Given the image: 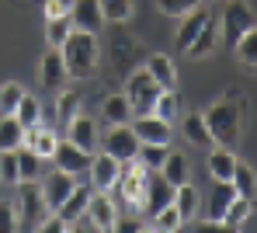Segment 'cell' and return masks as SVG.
<instances>
[{
  "label": "cell",
  "instance_id": "obj_22",
  "mask_svg": "<svg viewBox=\"0 0 257 233\" xmlns=\"http://www.w3.org/2000/svg\"><path fill=\"white\" fill-rule=\"evenodd\" d=\"M233 164H236V153L226 150V146H219V150L212 146V153L205 160V167H209V174H212L215 181H229L233 178Z\"/></svg>",
  "mask_w": 257,
  "mask_h": 233
},
{
  "label": "cell",
  "instance_id": "obj_8",
  "mask_svg": "<svg viewBox=\"0 0 257 233\" xmlns=\"http://www.w3.org/2000/svg\"><path fill=\"white\" fill-rule=\"evenodd\" d=\"M87 171H90V188H94V191H108V188H115L118 174H122V160L104 150V153L90 157Z\"/></svg>",
  "mask_w": 257,
  "mask_h": 233
},
{
  "label": "cell",
  "instance_id": "obj_19",
  "mask_svg": "<svg viewBox=\"0 0 257 233\" xmlns=\"http://www.w3.org/2000/svg\"><path fill=\"white\" fill-rule=\"evenodd\" d=\"M171 205L181 212V219L188 223V219H195V212H198V205H202V195H198V188L191 185V181L174 185V202Z\"/></svg>",
  "mask_w": 257,
  "mask_h": 233
},
{
  "label": "cell",
  "instance_id": "obj_32",
  "mask_svg": "<svg viewBox=\"0 0 257 233\" xmlns=\"http://www.w3.org/2000/svg\"><path fill=\"white\" fill-rule=\"evenodd\" d=\"M233 52H236V59H240L247 70H257V25L250 28V32H243V35L236 39Z\"/></svg>",
  "mask_w": 257,
  "mask_h": 233
},
{
  "label": "cell",
  "instance_id": "obj_45",
  "mask_svg": "<svg viewBox=\"0 0 257 233\" xmlns=\"http://www.w3.org/2000/svg\"><path fill=\"white\" fill-rule=\"evenodd\" d=\"M39 230H45V233H63V230H70V223H66V219H63L59 212H56V216L49 212V216H45V223L39 226Z\"/></svg>",
  "mask_w": 257,
  "mask_h": 233
},
{
  "label": "cell",
  "instance_id": "obj_2",
  "mask_svg": "<svg viewBox=\"0 0 257 233\" xmlns=\"http://www.w3.org/2000/svg\"><path fill=\"white\" fill-rule=\"evenodd\" d=\"M240 111H243V104L236 97L233 101H215L209 111H202V119H205V126L212 133L215 146L236 150V143H240Z\"/></svg>",
  "mask_w": 257,
  "mask_h": 233
},
{
  "label": "cell",
  "instance_id": "obj_38",
  "mask_svg": "<svg viewBox=\"0 0 257 233\" xmlns=\"http://www.w3.org/2000/svg\"><path fill=\"white\" fill-rule=\"evenodd\" d=\"M73 32V25H70V18H45V42L49 46H63L66 42V35Z\"/></svg>",
  "mask_w": 257,
  "mask_h": 233
},
{
  "label": "cell",
  "instance_id": "obj_34",
  "mask_svg": "<svg viewBox=\"0 0 257 233\" xmlns=\"http://www.w3.org/2000/svg\"><path fill=\"white\" fill-rule=\"evenodd\" d=\"M73 115H80V94L59 87V97H56V119H59V126H70Z\"/></svg>",
  "mask_w": 257,
  "mask_h": 233
},
{
  "label": "cell",
  "instance_id": "obj_36",
  "mask_svg": "<svg viewBox=\"0 0 257 233\" xmlns=\"http://www.w3.org/2000/svg\"><path fill=\"white\" fill-rule=\"evenodd\" d=\"M184 226V219H181V212L174 209V205H164L160 212H153V219H150V230H164V233H174Z\"/></svg>",
  "mask_w": 257,
  "mask_h": 233
},
{
  "label": "cell",
  "instance_id": "obj_18",
  "mask_svg": "<svg viewBox=\"0 0 257 233\" xmlns=\"http://www.w3.org/2000/svg\"><path fill=\"white\" fill-rule=\"evenodd\" d=\"M146 70H150V77H153L164 91L177 87V70H174V59L167 56V52H153V56H146Z\"/></svg>",
  "mask_w": 257,
  "mask_h": 233
},
{
  "label": "cell",
  "instance_id": "obj_17",
  "mask_svg": "<svg viewBox=\"0 0 257 233\" xmlns=\"http://www.w3.org/2000/svg\"><path fill=\"white\" fill-rule=\"evenodd\" d=\"M66 140H73L80 150L94 153V146H97V126H94V119H87V115H73L70 126H66Z\"/></svg>",
  "mask_w": 257,
  "mask_h": 233
},
{
  "label": "cell",
  "instance_id": "obj_44",
  "mask_svg": "<svg viewBox=\"0 0 257 233\" xmlns=\"http://www.w3.org/2000/svg\"><path fill=\"white\" fill-rule=\"evenodd\" d=\"M42 11H45V18H70V11H73V0H45Z\"/></svg>",
  "mask_w": 257,
  "mask_h": 233
},
{
  "label": "cell",
  "instance_id": "obj_3",
  "mask_svg": "<svg viewBox=\"0 0 257 233\" xmlns=\"http://www.w3.org/2000/svg\"><path fill=\"white\" fill-rule=\"evenodd\" d=\"M14 209H18V223H21L25 230H39V226L45 223V216L52 212L39 181H21V191H18Z\"/></svg>",
  "mask_w": 257,
  "mask_h": 233
},
{
  "label": "cell",
  "instance_id": "obj_14",
  "mask_svg": "<svg viewBox=\"0 0 257 233\" xmlns=\"http://www.w3.org/2000/svg\"><path fill=\"white\" fill-rule=\"evenodd\" d=\"M87 219H90L97 230H111V226H115L118 209H115V202L108 198V191H94V195H90V202H87Z\"/></svg>",
  "mask_w": 257,
  "mask_h": 233
},
{
  "label": "cell",
  "instance_id": "obj_27",
  "mask_svg": "<svg viewBox=\"0 0 257 233\" xmlns=\"http://www.w3.org/2000/svg\"><path fill=\"white\" fill-rule=\"evenodd\" d=\"M18 153V174H21V181H39V174H42V157L32 150V146H18L14 150Z\"/></svg>",
  "mask_w": 257,
  "mask_h": 233
},
{
  "label": "cell",
  "instance_id": "obj_46",
  "mask_svg": "<svg viewBox=\"0 0 257 233\" xmlns=\"http://www.w3.org/2000/svg\"><path fill=\"white\" fill-rule=\"evenodd\" d=\"M111 230H128V233H139V230H150V223H139V219H115Z\"/></svg>",
  "mask_w": 257,
  "mask_h": 233
},
{
  "label": "cell",
  "instance_id": "obj_10",
  "mask_svg": "<svg viewBox=\"0 0 257 233\" xmlns=\"http://www.w3.org/2000/svg\"><path fill=\"white\" fill-rule=\"evenodd\" d=\"M52 164L59 167V171H66V174H80V171H87V164H90V153L87 150H80L73 140H59L56 143V150H52Z\"/></svg>",
  "mask_w": 257,
  "mask_h": 233
},
{
  "label": "cell",
  "instance_id": "obj_43",
  "mask_svg": "<svg viewBox=\"0 0 257 233\" xmlns=\"http://www.w3.org/2000/svg\"><path fill=\"white\" fill-rule=\"evenodd\" d=\"M11 230H21V223H18V209H14V202H0V233H11Z\"/></svg>",
  "mask_w": 257,
  "mask_h": 233
},
{
  "label": "cell",
  "instance_id": "obj_13",
  "mask_svg": "<svg viewBox=\"0 0 257 233\" xmlns=\"http://www.w3.org/2000/svg\"><path fill=\"white\" fill-rule=\"evenodd\" d=\"M104 150H108L111 157H118V160H132V157H136V150H139V140H136L132 126H128V122L115 126V129L104 136Z\"/></svg>",
  "mask_w": 257,
  "mask_h": 233
},
{
  "label": "cell",
  "instance_id": "obj_9",
  "mask_svg": "<svg viewBox=\"0 0 257 233\" xmlns=\"http://www.w3.org/2000/svg\"><path fill=\"white\" fill-rule=\"evenodd\" d=\"M66 80H70V73H66L63 52H59L56 46H49L42 52V59H39V84H42L45 91H59Z\"/></svg>",
  "mask_w": 257,
  "mask_h": 233
},
{
  "label": "cell",
  "instance_id": "obj_15",
  "mask_svg": "<svg viewBox=\"0 0 257 233\" xmlns=\"http://www.w3.org/2000/svg\"><path fill=\"white\" fill-rule=\"evenodd\" d=\"M73 188H77L73 174H66V171H59V167H56V171L49 174V181L42 185V191H45V202H49V209L56 212V209L63 205V198H66V195H70Z\"/></svg>",
  "mask_w": 257,
  "mask_h": 233
},
{
  "label": "cell",
  "instance_id": "obj_20",
  "mask_svg": "<svg viewBox=\"0 0 257 233\" xmlns=\"http://www.w3.org/2000/svg\"><path fill=\"white\" fill-rule=\"evenodd\" d=\"M205 21H209V14H205L202 7H195V11H188V14L181 18V28H177V49H181V52L195 42V35L205 28Z\"/></svg>",
  "mask_w": 257,
  "mask_h": 233
},
{
  "label": "cell",
  "instance_id": "obj_41",
  "mask_svg": "<svg viewBox=\"0 0 257 233\" xmlns=\"http://www.w3.org/2000/svg\"><path fill=\"white\" fill-rule=\"evenodd\" d=\"M21 84H14V80H7L4 87H0V115H14V108H18V101H21Z\"/></svg>",
  "mask_w": 257,
  "mask_h": 233
},
{
  "label": "cell",
  "instance_id": "obj_29",
  "mask_svg": "<svg viewBox=\"0 0 257 233\" xmlns=\"http://www.w3.org/2000/svg\"><path fill=\"white\" fill-rule=\"evenodd\" d=\"M160 174L171 181V185H184L188 178H191V164H188V157L184 153H167V160H164V167H160Z\"/></svg>",
  "mask_w": 257,
  "mask_h": 233
},
{
  "label": "cell",
  "instance_id": "obj_42",
  "mask_svg": "<svg viewBox=\"0 0 257 233\" xmlns=\"http://www.w3.org/2000/svg\"><path fill=\"white\" fill-rule=\"evenodd\" d=\"M157 4H160V11L171 14V18H184L188 11L202 7V0H157Z\"/></svg>",
  "mask_w": 257,
  "mask_h": 233
},
{
  "label": "cell",
  "instance_id": "obj_31",
  "mask_svg": "<svg viewBox=\"0 0 257 233\" xmlns=\"http://www.w3.org/2000/svg\"><path fill=\"white\" fill-rule=\"evenodd\" d=\"M25 143V126L14 115H0V150H18Z\"/></svg>",
  "mask_w": 257,
  "mask_h": 233
},
{
  "label": "cell",
  "instance_id": "obj_6",
  "mask_svg": "<svg viewBox=\"0 0 257 233\" xmlns=\"http://www.w3.org/2000/svg\"><path fill=\"white\" fill-rule=\"evenodd\" d=\"M115 188H118V195L125 198L128 205L139 209V202H143V188H146V167L139 164V157L122 160V174H118Z\"/></svg>",
  "mask_w": 257,
  "mask_h": 233
},
{
  "label": "cell",
  "instance_id": "obj_28",
  "mask_svg": "<svg viewBox=\"0 0 257 233\" xmlns=\"http://www.w3.org/2000/svg\"><path fill=\"white\" fill-rule=\"evenodd\" d=\"M236 198V191H233V185L229 181H215L212 185V195H209V219H215V223H222V212H226V205Z\"/></svg>",
  "mask_w": 257,
  "mask_h": 233
},
{
  "label": "cell",
  "instance_id": "obj_5",
  "mask_svg": "<svg viewBox=\"0 0 257 233\" xmlns=\"http://www.w3.org/2000/svg\"><path fill=\"white\" fill-rule=\"evenodd\" d=\"M254 25L257 21H254L250 4H247V0H229L226 11H222V28H219V35L226 39V46H236V39H240L243 32H250Z\"/></svg>",
  "mask_w": 257,
  "mask_h": 233
},
{
  "label": "cell",
  "instance_id": "obj_26",
  "mask_svg": "<svg viewBox=\"0 0 257 233\" xmlns=\"http://www.w3.org/2000/svg\"><path fill=\"white\" fill-rule=\"evenodd\" d=\"M167 153H171V143H139V150H136V157L146 171H160Z\"/></svg>",
  "mask_w": 257,
  "mask_h": 233
},
{
  "label": "cell",
  "instance_id": "obj_11",
  "mask_svg": "<svg viewBox=\"0 0 257 233\" xmlns=\"http://www.w3.org/2000/svg\"><path fill=\"white\" fill-rule=\"evenodd\" d=\"M132 133H136L139 143H171L174 140V122H167V119H160V115L150 111V115H139L136 119Z\"/></svg>",
  "mask_w": 257,
  "mask_h": 233
},
{
  "label": "cell",
  "instance_id": "obj_35",
  "mask_svg": "<svg viewBox=\"0 0 257 233\" xmlns=\"http://www.w3.org/2000/svg\"><path fill=\"white\" fill-rule=\"evenodd\" d=\"M14 119H18L25 129L39 126V119H42V108H39V101H35L32 94H21V101H18V108H14Z\"/></svg>",
  "mask_w": 257,
  "mask_h": 233
},
{
  "label": "cell",
  "instance_id": "obj_37",
  "mask_svg": "<svg viewBox=\"0 0 257 233\" xmlns=\"http://www.w3.org/2000/svg\"><path fill=\"white\" fill-rule=\"evenodd\" d=\"M101 4V14H104V21H115V25H122L132 18V0H97Z\"/></svg>",
  "mask_w": 257,
  "mask_h": 233
},
{
  "label": "cell",
  "instance_id": "obj_30",
  "mask_svg": "<svg viewBox=\"0 0 257 233\" xmlns=\"http://www.w3.org/2000/svg\"><path fill=\"white\" fill-rule=\"evenodd\" d=\"M250 209H254V202H250V198H243V195H236V198L226 205V212H222V226H226V230H240V226L247 223Z\"/></svg>",
  "mask_w": 257,
  "mask_h": 233
},
{
  "label": "cell",
  "instance_id": "obj_16",
  "mask_svg": "<svg viewBox=\"0 0 257 233\" xmlns=\"http://www.w3.org/2000/svg\"><path fill=\"white\" fill-rule=\"evenodd\" d=\"M90 195H94V188H87V185H77L66 198H63V205L56 209L70 226H77V219L80 216H87V202H90Z\"/></svg>",
  "mask_w": 257,
  "mask_h": 233
},
{
  "label": "cell",
  "instance_id": "obj_24",
  "mask_svg": "<svg viewBox=\"0 0 257 233\" xmlns=\"http://www.w3.org/2000/svg\"><path fill=\"white\" fill-rule=\"evenodd\" d=\"M56 133L52 129H45V126H32V129H25V146H32L39 157H52V150H56Z\"/></svg>",
  "mask_w": 257,
  "mask_h": 233
},
{
  "label": "cell",
  "instance_id": "obj_33",
  "mask_svg": "<svg viewBox=\"0 0 257 233\" xmlns=\"http://www.w3.org/2000/svg\"><path fill=\"white\" fill-rule=\"evenodd\" d=\"M104 119L111 122V126H122V122H128L132 119V104H128L125 94H111V97H104Z\"/></svg>",
  "mask_w": 257,
  "mask_h": 233
},
{
  "label": "cell",
  "instance_id": "obj_1",
  "mask_svg": "<svg viewBox=\"0 0 257 233\" xmlns=\"http://www.w3.org/2000/svg\"><path fill=\"white\" fill-rule=\"evenodd\" d=\"M63 52V63H66V73L73 77V80H90L94 73H97V56H101V49H97V35H90V32H70L66 35V42L59 46Z\"/></svg>",
  "mask_w": 257,
  "mask_h": 233
},
{
  "label": "cell",
  "instance_id": "obj_25",
  "mask_svg": "<svg viewBox=\"0 0 257 233\" xmlns=\"http://www.w3.org/2000/svg\"><path fill=\"white\" fill-rule=\"evenodd\" d=\"M215 39H219V28H215V21L209 18V21H205V28L195 35V42L184 49V56H191V59H205V56L215 49Z\"/></svg>",
  "mask_w": 257,
  "mask_h": 233
},
{
  "label": "cell",
  "instance_id": "obj_39",
  "mask_svg": "<svg viewBox=\"0 0 257 233\" xmlns=\"http://www.w3.org/2000/svg\"><path fill=\"white\" fill-rule=\"evenodd\" d=\"M153 115H160V119H167V122H174V119L181 115V101H177L174 87H171V91H160L157 104H153Z\"/></svg>",
  "mask_w": 257,
  "mask_h": 233
},
{
  "label": "cell",
  "instance_id": "obj_40",
  "mask_svg": "<svg viewBox=\"0 0 257 233\" xmlns=\"http://www.w3.org/2000/svg\"><path fill=\"white\" fill-rule=\"evenodd\" d=\"M0 185H21L18 153H14V150H0Z\"/></svg>",
  "mask_w": 257,
  "mask_h": 233
},
{
  "label": "cell",
  "instance_id": "obj_4",
  "mask_svg": "<svg viewBox=\"0 0 257 233\" xmlns=\"http://www.w3.org/2000/svg\"><path fill=\"white\" fill-rule=\"evenodd\" d=\"M160 84L150 77V70L143 66V70H132V73H125V97L128 104H132V111L136 115H150L153 111V104H157V97H160Z\"/></svg>",
  "mask_w": 257,
  "mask_h": 233
},
{
  "label": "cell",
  "instance_id": "obj_7",
  "mask_svg": "<svg viewBox=\"0 0 257 233\" xmlns=\"http://www.w3.org/2000/svg\"><path fill=\"white\" fill-rule=\"evenodd\" d=\"M174 202V185L160 174V171H146V188H143V202H139V209L143 212H160L164 205H171Z\"/></svg>",
  "mask_w": 257,
  "mask_h": 233
},
{
  "label": "cell",
  "instance_id": "obj_21",
  "mask_svg": "<svg viewBox=\"0 0 257 233\" xmlns=\"http://www.w3.org/2000/svg\"><path fill=\"white\" fill-rule=\"evenodd\" d=\"M229 185H233L236 195H243V198H250V202L257 198V174H254V167L243 164V160L233 164V178H229Z\"/></svg>",
  "mask_w": 257,
  "mask_h": 233
},
{
  "label": "cell",
  "instance_id": "obj_12",
  "mask_svg": "<svg viewBox=\"0 0 257 233\" xmlns=\"http://www.w3.org/2000/svg\"><path fill=\"white\" fill-rule=\"evenodd\" d=\"M70 25L77 32H90L97 35L104 28V14H101V4L97 0H73V11H70Z\"/></svg>",
  "mask_w": 257,
  "mask_h": 233
},
{
  "label": "cell",
  "instance_id": "obj_23",
  "mask_svg": "<svg viewBox=\"0 0 257 233\" xmlns=\"http://www.w3.org/2000/svg\"><path fill=\"white\" fill-rule=\"evenodd\" d=\"M184 140L195 143V146H205V150L215 146L212 133H209V126H205V119H202L198 111H188V119H184Z\"/></svg>",
  "mask_w": 257,
  "mask_h": 233
}]
</instances>
